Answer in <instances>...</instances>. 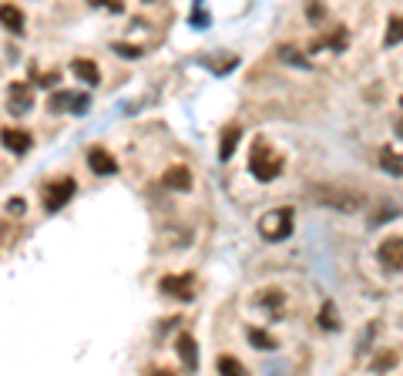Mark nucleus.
I'll return each mask as SVG.
<instances>
[{
    "label": "nucleus",
    "mask_w": 403,
    "mask_h": 376,
    "mask_svg": "<svg viewBox=\"0 0 403 376\" xmlns=\"http://www.w3.org/2000/svg\"><path fill=\"white\" fill-rule=\"evenodd\" d=\"M376 259H380V266L390 272H400L403 269V235H390L376 245Z\"/></svg>",
    "instance_id": "nucleus-6"
},
{
    "label": "nucleus",
    "mask_w": 403,
    "mask_h": 376,
    "mask_svg": "<svg viewBox=\"0 0 403 376\" xmlns=\"http://www.w3.org/2000/svg\"><path fill=\"white\" fill-rule=\"evenodd\" d=\"M249 343L259 346V349H276V339H272L265 330H249Z\"/></svg>",
    "instance_id": "nucleus-19"
},
{
    "label": "nucleus",
    "mask_w": 403,
    "mask_h": 376,
    "mask_svg": "<svg viewBox=\"0 0 403 376\" xmlns=\"http://www.w3.org/2000/svg\"><path fill=\"white\" fill-rule=\"evenodd\" d=\"M88 165H91V171H98V175H114V171H118L114 155L105 151V148H91V151H88Z\"/></svg>",
    "instance_id": "nucleus-11"
},
{
    "label": "nucleus",
    "mask_w": 403,
    "mask_h": 376,
    "mask_svg": "<svg viewBox=\"0 0 403 376\" xmlns=\"http://www.w3.org/2000/svg\"><path fill=\"white\" fill-rule=\"evenodd\" d=\"M393 366H397V353H383V356L373 360V373H387Z\"/></svg>",
    "instance_id": "nucleus-22"
},
{
    "label": "nucleus",
    "mask_w": 403,
    "mask_h": 376,
    "mask_svg": "<svg viewBox=\"0 0 403 376\" xmlns=\"http://www.w3.org/2000/svg\"><path fill=\"white\" fill-rule=\"evenodd\" d=\"M161 185L169 188V192H188L192 188V171L188 165H171L165 175H161Z\"/></svg>",
    "instance_id": "nucleus-8"
},
{
    "label": "nucleus",
    "mask_w": 403,
    "mask_h": 376,
    "mask_svg": "<svg viewBox=\"0 0 403 376\" xmlns=\"http://www.w3.org/2000/svg\"><path fill=\"white\" fill-rule=\"evenodd\" d=\"M323 14H326L323 7H310V11H306V17H312V20H319V17H323Z\"/></svg>",
    "instance_id": "nucleus-27"
},
{
    "label": "nucleus",
    "mask_w": 403,
    "mask_h": 376,
    "mask_svg": "<svg viewBox=\"0 0 403 376\" xmlns=\"http://www.w3.org/2000/svg\"><path fill=\"white\" fill-rule=\"evenodd\" d=\"M249 168H252V175L259 181H272L282 175V158L272 151V145L265 138H256L252 141V155H249Z\"/></svg>",
    "instance_id": "nucleus-1"
},
{
    "label": "nucleus",
    "mask_w": 403,
    "mask_h": 376,
    "mask_svg": "<svg viewBox=\"0 0 403 376\" xmlns=\"http://www.w3.org/2000/svg\"><path fill=\"white\" fill-rule=\"evenodd\" d=\"M380 168H383V171H390V175H403V155L383 148V151H380Z\"/></svg>",
    "instance_id": "nucleus-17"
},
{
    "label": "nucleus",
    "mask_w": 403,
    "mask_h": 376,
    "mask_svg": "<svg viewBox=\"0 0 403 376\" xmlns=\"http://www.w3.org/2000/svg\"><path fill=\"white\" fill-rule=\"evenodd\" d=\"M71 98H74V94H67V91H58V94H54V98L47 101V111H54V115H61L64 108L71 105Z\"/></svg>",
    "instance_id": "nucleus-21"
},
{
    "label": "nucleus",
    "mask_w": 403,
    "mask_h": 376,
    "mask_svg": "<svg viewBox=\"0 0 403 376\" xmlns=\"http://www.w3.org/2000/svg\"><path fill=\"white\" fill-rule=\"evenodd\" d=\"M316 198L329 205V209H340V212H359L366 198L359 192H350V188H316Z\"/></svg>",
    "instance_id": "nucleus-3"
},
{
    "label": "nucleus",
    "mask_w": 403,
    "mask_h": 376,
    "mask_svg": "<svg viewBox=\"0 0 403 376\" xmlns=\"http://www.w3.org/2000/svg\"><path fill=\"white\" fill-rule=\"evenodd\" d=\"M192 24H209V14H205V11H199V7H195V11H192Z\"/></svg>",
    "instance_id": "nucleus-25"
},
{
    "label": "nucleus",
    "mask_w": 403,
    "mask_h": 376,
    "mask_svg": "<svg viewBox=\"0 0 403 376\" xmlns=\"http://www.w3.org/2000/svg\"><path fill=\"white\" fill-rule=\"evenodd\" d=\"M178 360H182V366H185L188 373L199 370V346H195V336H192V332H182V336H178Z\"/></svg>",
    "instance_id": "nucleus-10"
},
{
    "label": "nucleus",
    "mask_w": 403,
    "mask_h": 376,
    "mask_svg": "<svg viewBox=\"0 0 403 376\" xmlns=\"http://www.w3.org/2000/svg\"><path fill=\"white\" fill-rule=\"evenodd\" d=\"M7 212H24V202H20V198H11V202H7Z\"/></svg>",
    "instance_id": "nucleus-26"
},
{
    "label": "nucleus",
    "mask_w": 403,
    "mask_h": 376,
    "mask_svg": "<svg viewBox=\"0 0 403 376\" xmlns=\"http://www.w3.org/2000/svg\"><path fill=\"white\" fill-rule=\"evenodd\" d=\"M239 135H242V128H239V124H229V128L222 131V145H218V158H222V162H229V158L235 155Z\"/></svg>",
    "instance_id": "nucleus-14"
},
{
    "label": "nucleus",
    "mask_w": 403,
    "mask_h": 376,
    "mask_svg": "<svg viewBox=\"0 0 403 376\" xmlns=\"http://www.w3.org/2000/svg\"><path fill=\"white\" fill-rule=\"evenodd\" d=\"M259 306H263V309H269V316H279L282 309H286V292L269 289V292H263V296H259Z\"/></svg>",
    "instance_id": "nucleus-15"
},
{
    "label": "nucleus",
    "mask_w": 403,
    "mask_h": 376,
    "mask_svg": "<svg viewBox=\"0 0 403 376\" xmlns=\"http://www.w3.org/2000/svg\"><path fill=\"white\" fill-rule=\"evenodd\" d=\"M71 74L78 77V81H84V84H98V81H101V71H98V64H94V60H84V58L71 60Z\"/></svg>",
    "instance_id": "nucleus-12"
},
{
    "label": "nucleus",
    "mask_w": 403,
    "mask_h": 376,
    "mask_svg": "<svg viewBox=\"0 0 403 376\" xmlns=\"http://www.w3.org/2000/svg\"><path fill=\"white\" fill-rule=\"evenodd\" d=\"M403 41V14H393L387 20V34H383V44L393 47V44H400Z\"/></svg>",
    "instance_id": "nucleus-16"
},
{
    "label": "nucleus",
    "mask_w": 403,
    "mask_h": 376,
    "mask_svg": "<svg viewBox=\"0 0 403 376\" xmlns=\"http://www.w3.org/2000/svg\"><path fill=\"white\" fill-rule=\"evenodd\" d=\"M216 366H218V373H222V376H249V370L235 360V356H218Z\"/></svg>",
    "instance_id": "nucleus-18"
},
{
    "label": "nucleus",
    "mask_w": 403,
    "mask_h": 376,
    "mask_svg": "<svg viewBox=\"0 0 403 376\" xmlns=\"http://www.w3.org/2000/svg\"><path fill=\"white\" fill-rule=\"evenodd\" d=\"M7 108H11V115H27L34 108V94H31V84H24V81H14L11 91H7Z\"/></svg>",
    "instance_id": "nucleus-7"
},
{
    "label": "nucleus",
    "mask_w": 403,
    "mask_h": 376,
    "mask_svg": "<svg viewBox=\"0 0 403 376\" xmlns=\"http://www.w3.org/2000/svg\"><path fill=\"white\" fill-rule=\"evenodd\" d=\"M400 108H403V98H400Z\"/></svg>",
    "instance_id": "nucleus-30"
},
{
    "label": "nucleus",
    "mask_w": 403,
    "mask_h": 376,
    "mask_svg": "<svg viewBox=\"0 0 403 376\" xmlns=\"http://www.w3.org/2000/svg\"><path fill=\"white\" fill-rule=\"evenodd\" d=\"M152 376H171V373H165V370H155V373H152Z\"/></svg>",
    "instance_id": "nucleus-29"
},
{
    "label": "nucleus",
    "mask_w": 403,
    "mask_h": 376,
    "mask_svg": "<svg viewBox=\"0 0 403 376\" xmlns=\"http://www.w3.org/2000/svg\"><path fill=\"white\" fill-rule=\"evenodd\" d=\"M0 24L7 30H14V34H20L24 30V11L14 7V4H0Z\"/></svg>",
    "instance_id": "nucleus-13"
},
{
    "label": "nucleus",
    "mask_w": 403,
    "mask_h": 376,
    "mask_svg": "<svg viewBox=\"0 0 403 376\" xmlns=\"http://www.w3.org/2000/svg\"><path fill=\"white\" fill-rule=\"evenodd\" d=\"M74 188H78V185H74V179H67V175H64V179H54L44 188V209L47 212H61L64 205L71 202Z\"/></svg>",
    "instance_id": "nucleus-4"
},
{
    "label": "nucleus",
    "mask_w": 403,
    "mask_h": 376,
    "mask_svg": "<svg viewBox=\"0 0 403 376\" xmlns=\"http://www.w3.org/2000/svg\"><path fill=\"white\" fill-rule=\"evenodd\" d=\"M319 326H323V330H340V316H336L333 302H326L323 306V313H319Z\"/></svg>",
    "instance_id": "nucleus-20"
},
{
    "label": "nucleus",
    "mask_w": 403,
    "mask_h": 376,
    "mask_svg": "<svg viewBox=\"0 0 403 376\" xmlns=\"http://www.w3.org/2000/svg\"><path fill=\"white\" fill-rule=\"evenodd\" d=\"M71 108H74V115H84V108H88V98H84V94H74V98H71Z\"/></svg>",
    "instance_id": "nucleus-23"
},
{
    "label": "nucleus",
    "mask_w": 403,
    "mask_h": 376,
    "mask_svg": "<svg viewBox=\"0 0 403 376\" xmlns=\"http://www.w3.org/2000/svg\"><path fill=\"white\" fill-rule=\"evenodd\" d=\"M293 232V209H276L259 219V235L265 242H282Z\"/></svg>",
    "instance_id": "nucleus-2"
},
{
    "label": "nucleus",
    "mask_w": 403,
    "mask_h": 376,
    "mask_svg": "<svg viewBox=\"0 0 403 376\" xmlns=\"http://www.w3.org/2000/svg\"><path fill=\"white\" fill-rule=\"evenodd\" d=\"M158 289L165 292V296H175V299L182 302H192L195 299V275L192 272H182V275H165Z\"/></svg>",
    "instance_id": "nucleus-5"
},
{
    "label": "nucleus",
    "mask_w": 403,
    "mask_h": 376,
    "mask_svg": "<svg viewBox=\"0 0 403 376\" xmlns=\"http://www.w3.org/2000/svg\"><path fill=\"white\" fill-rule=\"evenodd\" d=\"M114 51H118V54H128V58H138L141 54V47H131V44H114Z\"/></svg>",
    "instance_id": "nucleus-24"
},
{
    "label": "nucleus",
    "mask_w": 403,
    "mask_h": 376,
    "mask_svg": "<svg viewBox=\"0 0 403 376\" xmlns=\"http://www.w3.org/2000/svg\"><path fill=\"white\" fill-rule=\"evenodd\" d=\"M0 141H4V148L14 151V155H24V151H31L34 138L27 131H20V128H4L0 131Z\"/></svg>",
    "instance_id": "nucleus-9"
},
{
    "label": "nucleus",
    "mask_w": 403,
    "mask_h": 376,
    "mask_svg": "<svg viewBox=\"0 0 403 376\" xmlns=\"http://www.w3.org/2000/svg\"><path fill=\"white\" fill-rule=\"evenodd\" d=\"M393 131H397V135L403 138V118H397V121H393Z\"/></svg>",
    "instance_id": "nucleus-28"
}]
</instances>
